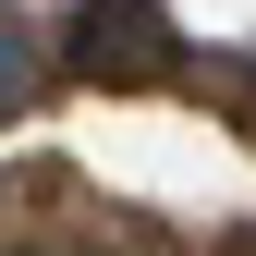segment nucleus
Returning a JSON list of instances; mask_svg holds the SVG:
<instances>
[{
    "instance_id": "1",
    "label": "nucleus",
    "mask_w": 256,
    "mask_h": 256,
    "mask_svg": "<svg viewBox=\"0 0 256 256\" xmlns=\"http://www.w3.org/2000/svg\"><path fill=\"white\" fill-rule=\"evenodd\" d=\"M49 61H74L86 86H158V74H183V24L171 12H74L49 37Z\"/></svg>"
},
{
    "instance_id": "2",
    "label": "nucleus",
    "mask_w": 256,
    "mask_h": 256,
    "mask_svg": "<svg viewBox=\"0 0 256 256\" xmlns=\"http://www.w3.org/2000/svg\"><path fill=\"white\" fill-rule=\"evenodd\" d=\"M37 86H49V37H37V12H0V122L37 98Z\"/></svg>"
}]
</instances>
